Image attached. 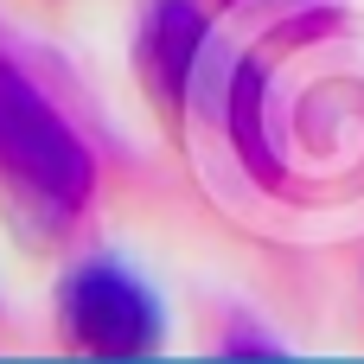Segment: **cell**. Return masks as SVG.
<instances>
[{
    "instance_id": "obj_3",
    "label": "cell",
    "mask_w": 364,
    "mask_h": 364,
    "mask_svg": "<svg viewBox=\"0 0 364 364\" xmlns=\"http://www.w3.org/2000/svg\"><path fill=\"white\" fill-rule=\"evenodd\" d=\"M211 19L198 0H154L147 19H141V38H134V64H141V83L166 102V109H186L198 102L205 90V70H211Z\"/></svg>"
},
{
    "instance_id": "obj_2",
    "label": "cell",
    "mask_w": 364,
    "mask_h": 364,
    "mask_svg": "<svg viewBox=\"0 0 364 364\" xmlns=\"http://www.w3.org/2000/svg\"><path fill=\"white\" fill-rule=\"evenodd\" d=\"M58 339L77 358H147L160 352V301L122 262H77L58 288Z\"/></svg>"
},
{
    "instance_id": "obj_1",
    "label": "cell",
    "mask_w": 364,
    "mask_h": 364,
    "mask_svg": "<svg viewBox=\"0 0 364 364\" xmlns=\"http://www.w3.org/2000/svg\"><path fill=\"white\" fill-rule=\"evenodd\" d=\"M0 198L45 237L70 230L96 198V160L64 109L0 58Z\"/></svg>"
}]
</instances>
